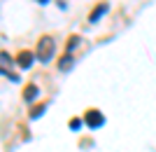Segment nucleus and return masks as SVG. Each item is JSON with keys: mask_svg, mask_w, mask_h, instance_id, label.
Returning a JSON list of instances; mask_svg holds the SVG:
<instances>
[{"mask_svg": "<svg viewBox=\"0 0 156 152\" xmlns=\"http://www.w3.org/2000/svg\"><path fill=\"white\" fill-rule=\"evenodd\" d=\"M54 49H56V45H54V38H49V35H42V38L37 40V49H35V56H37L40 61H49L54 56Z\"/></svg>", "mask_w": 156, "mask_h": 152, "instance_id": "f257e3e1", "label": "nucleus"}, {"mask_svg": "<svg viewBox=\"0 0 156 152\" xmlns=\"http://www.w3.org/2000/svg\"><path fill=\"white\" fill-rule=\"evenodd\" d=\"M84 122H86V126L98 129V126L105 124V117H103V113H98V110H86L84 113Z\"/></svg>", "mask_w": 156, "mask_h": 152, "instance_id": "f03ea898", "label": "nucleus"}, {"mask_svg": "<svg viewBox=\"0 0 156 152\" xmlns=\"http://www.w3.org/2000/svg\"><path fill=\"white\" fill-rule=\"evenodd\" d=\"M16 63H19L21 68H30L33 66V52H19V56H16Z\"/></svg>", "mask_w": 156, "mask_h": 152, "instance_id": "7ed1b4c3", "label": "nucleus"}, {"mask_svg": "<svg viewBox=\"0 0 156 152\" xmlns=\"http://www.w3.org/2000/svg\"><path fill=\"white\" fill-rule=\"evenodd\" d=\"M105 12H107V2H98V5H96V9H93V12L89 14V21H91V24H96V21L100 19V17H103Z\"/></svg>", "mask_w": 156, "mask_h": 152, "instance_id": "20e7f679", "label": "nucleus"}, {"mask_svg": "<svg viewBox=\"0 0 156 152\" xmlns=\"http://www.w3.org/2000/svg\"><path fill=\"white\" fill-rule=\"evenodd\" d=\"M35 96H37V87H35V84H28L26 89H23V101L30 103V101H35Z\"/></svg>", "mask_w": 156, "mask_h": 152, "instance_id": "39448f33", "label": "nucleus"}, {"mask_svg": "<svg viewBox=\"0 0 156 152\" xmlns=\"http://www.w3.org/2000/svg\"><path fill=\"white\" fill-rule=\"evenodd\" d=\"M58 68H61V70H70V68H72V56H70V54H63V59L58 61Z\"/></svg>", "mask_w": 156, "mask_h": 152, "instance_id": "423d86ee", "label": "nucleus"}, {"mask_svg": "<svg viewBox=\"0 0 156 152\" xmlns=\"http://www.w3.org/2000/svg\"><path fill=\"white\" fill-rule=\"evenodd\" d=\"M44 108H47L44 103H40V106H35V108H33V113H30V117H33V119H37L40 115L44 113Z\"/></svg>", "mask_w": 156, "mask_h": 152, "instance_id": "0eeeda50", "label": "nucleus"}, {"mask_svg": "<svg viewBox=\"0 0 156 152\" xmlns=\"http://www.w3.org/2000/svg\"><path fill=\"white\" fill-rule=\"evenodd\" d=\"M79 124H82V119H72V122H70V129H79Z\"/></svg>", "mask_w": 156, "mask_h": 152, "instance_id": "6e6552de", "label": "nucleus"}, {"mask_svg": "<svg viewBox=\"0 0 156 152\" xmlns=\"http://www.w3.org/2000/svg\"><path fill=\"white\" fill-rule=\"evenodd\" d=\"M42 2H49V0H42Z\"/></svg>", "mask_w": 156, "mask_h": 152, "instance_id": "1a4fd4ad", "label": "nucleus"}]
</instances>
